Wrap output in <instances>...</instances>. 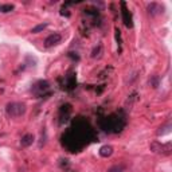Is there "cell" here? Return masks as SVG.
Masks as SVG:
<instances>
[{
    "mask_svg": "<svg viewBox=\"0 0 172 172\" xmlns=\"http://www.w3.org/2000/svg\"><path fill=\"white\" fill-rule=\"evenodd\" d=\"M32 143H34V136L28 133V134H24V136L22 137V140H20V145L26 148V147H30Z\"/></svg>",
    "mask_w": 172,
    "mask_h": 172,
    "instance_id": "5b68a950",
    "label": "cell"
},
{
    "mask_svg": "<svg viewBox=\"0 0 172 172\" xmlns=\"http://www.w3.org/2000/svg\"><path fill=\"white\" fill-rule=\"evenodd\" d=\"M108 172H122V167H120V165H114V167H112V168H109Z\"/></svg>",
    "mask_w": 172,
    "mask_h": 172,
    "instance_id": "7c38bea8",
    "label": "cell"
},
{
    "mask_svg": "<svg viewBox=\"0 0 172 172\" xmlns=\"http://www.w3.org/2000/svg\"><path fill=\"white\" fill-rule=\"evenodd\" d=\"M122 8H124V11H122V15H124V20H125V24L126 27H132V19L128 18V11L125 10V3H121Z\"/></svg>",
    "mask_w": 172,
    "mask_h": 172,
    "instance_id": "52a82bcc",
    "label": "cell"
},
{
    "mask_svg": "<svg viewBox=\"0 0 172 172\" xmlns=\"http://www.w3.org/2000/svg\"><path fill=\"white\" fill-rule=\"evenodd\" d=\"M61 39H62V36L58 32H54V34L48 35L46 39H44V46L46 47H52L55 46V44H58L61 42Z\"/></svg>",
    "mask_w": 172,
    "mask_h": 172,
    "instance_id": "3957f363",
    "label": "cell"
},
{
    "mask_svg": "<svg viewBox=\"0 0 172 172\" xmlns=\"http://www.w3.org/2000/svg\"><path fill=\"white\" fill-rule=\"evenodd\" d=\"M26 104H22V102H11L7 105V114L10 117H19L26 113Z\"/></svg>",
    "mask_w": 172,
    "mask_h": 172,
    "instance_id": "6da1fadb",
    "label": "cell"
},
{
    "mask_svg": "<svg viewBox=\"0 0 172 172\" xmlns=\"http://www.w3.org/2000/svg\"><path fill=\"white\" fill-rule=\"evenodd\" d=\"M14 10V6L12 4H4V6H0V11L2 12H10Z\"/></svg>",
    "mask_w": 172,
    "mask_h": 172,
    "instance_id": "8fae6325",
    "label": "cell"
},
{
    "mask_svg": "<svg viewBox=\"0 0 172 172\" xmlns=\"http://www.w3.org/2000/svg\"><path fill=\"white\" fill-rule=\"evenodd\" d=\"M171 143L167 144H160V143H152L151 144V151L155 153H163V155H170L171 153Z\"/></svg>",
    "mask_w": 172,
    "mask_h": 172,
    "instance_id": "7a4b0ae2",
    "label": "cell"
},
{
    "mask_svg": "<svg viewBox=\"0 0 172 172\" xmlns=\"http://www.w3.org/2000/svg\"><path fill=\"white\" fill-rule=\"evenodd\" d=\"M112 153H113V147L112 145H104V147H101L100 155H101L102 157H109Z\"/></svg>",
    "mask_w": 172,
    "mask_h": 172,
    "instance_id": "8992f818",
    "label": "cell"
},
{
    "mask_svg": "<svg viewBox=\"0 0 172 172\" xmlns=\"http://www.w3.org/2000/svg\"><path fill=\"white\" fill-rule=\"evenodd\" d=\"M147 10H148V14L149 15L155 16V15L161 14V12H163V7L160 6V4H157V3H151V4H148Z\"/></svg>",
    "mask_w": 172,
    "mask_h": 172,
    "instance_id": "277c9868",
    "label": "cell"
},
{
    "mask_svg": "<svg viewBox=\"0 0 172 172\" xmlns=\"http://www.w3.org/2000/svg\"><path fill=\"white\" fill-rule=\"evenodd\" d=\"M171 132V124L168 122V124H165V125H163L160 130H157V134L159 136H163V134H167V133H170Z\"/></svg>",
    "mask_w": 172,
    "mask_h": 172,
    "instance_id": "ba28073f",
    "label": "cell"
},
{
    "mask_svg": "<svg viewBox=\"0 0 172 172\" xmlns=\"http://www.w3.org/2000/svg\"><path fill=\"white\" fill-rule=\"evenodd\" d=\"M48 26V23H42V24H38V26H35L34 28L31 30V32L32 34H38V32H40V31H43L44 28H46Z\"/></svg>",
    "mask_w": 172,
    "mask_h": 172,
    "instance_id": "9c48e42d",
    "label": "cell"
},
{
    "mask_svg": "<svg viewBox=\"0 0 172 172\" xmlns=\"http://www.w3.org/2000/svg\"><path fill=\"white\" fill-rule=\"evenodd\" d=\"M149 85L152 86V88H157L159 86V77L157 75H153L149 78Z\"/></svg>",
    "mask_w": 172,
    "mask_h": 172,
    "instance_id": "30bf717a",
    "label": "cell"
}]
</instances>
